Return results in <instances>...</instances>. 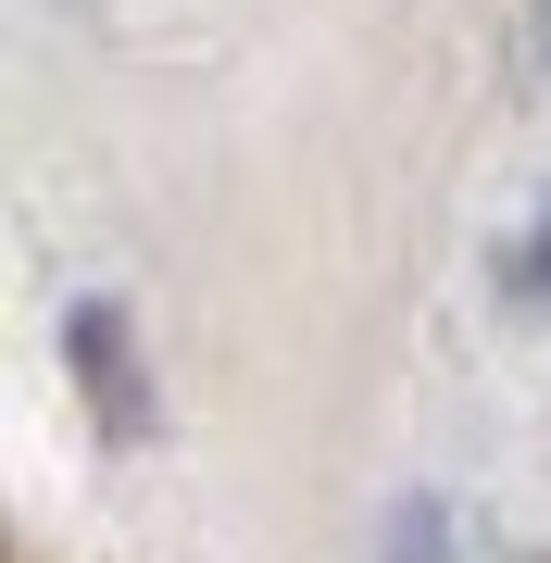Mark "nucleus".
Masks as SVG:
<instances>
[{"mask_svg":"<svg viewBox=\"0 0 551 563\" xmlns=\"http://www.w3.org/2000/svg\"><path fill=\"white\" fill-rule=\"evenodd\" d=\"M527 276H539V288H551V225H539V251H527Z\"/></svg>","mask_w":551,"mask_h":563,"instance_id":"f257e3e1","label":"nucleus"}]
</instances>
